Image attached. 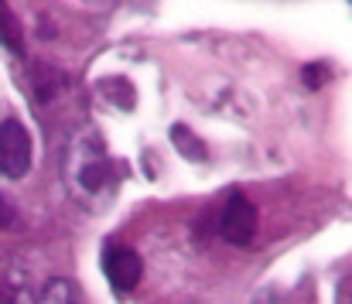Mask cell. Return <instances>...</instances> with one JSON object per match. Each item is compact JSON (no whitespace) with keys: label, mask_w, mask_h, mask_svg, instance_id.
I'll list each match as a JSON object with an SVG mask.
<instances>
[{"label":"cell","mask_w":352,"mask_h":304,"mask_svg":"<svg viewBox=\"0 0 352 304\" xmlns=\"http://www.w3.org/2000/svg\"><path fill=\"white\" fill-rule=\"evenodd\" d=\"M62 178H65L69 195L89 212L107 208L113 202L120 185V171L113 158L107 154V147L93 133H76L69 140L65 161H62Z\"/></svg>","instance_id":"cell-1"},{"label":"cell","mask_w":352,"mask_h":304,"mask_svg":"<svg viewBox=\"0 0 352 304\" xmlns=\"http://www.w3.org/2000/svg\"><path fill=\"white\" fill-rule=\"evenodd\" d=\"M31 168V137L17 120L0 123V178H24Z\"/></svg>","instance_id":"cell-2"},{"label":"cell","mask_w":352,"mask_h":304,"mask_svg":"<svg viewBox=\"0 0 352 304\" xmlns=\"http://www.w3.org/2000/svg\"><path fill=\"white\" fill-rule=\"evenodd\" d=\"M219 232L236 246H250L253 236H256V208L243 195H233L219 215Z\"/></svg>","instance_id":"cell-3"},{"label":"cell","mask_w":352,"mask_h":304,"mask_svg":"<svg viewBox=\"0 0 352 304\" xmlns=\"http://www.w3.org/2000/svg\"><path fill=\"white\" fill-rule=\"evenodd\" d=\"M103 267H107V277H110V284H113L117 294H130V291L140 284V274H144L140 257H137L133 250H123V246H113V250L107 253Z\"/></svg>","instance_id":"cell-4"},{"label":"cell","mask_w":352,"mask_h":304,"mask_svg":"<svg viewBox=\"0 0 352 304\" xmlns=\"http://www.w3.org/2000/svg\"><path fill=\"white\" fill-rule=\"evenodd\" d=\"M34 304H82V294H79V287H76L72 281L55 277V281H48V284L38 291Z\"/></svg>","instance_id":"cell-5"},{"label":"cell","mask_w":352,"mask_h":304,"mask_svg":"<svg viewBox=\"0 0 352 304\" xmlns=\"http://www.w3.org/2000/svg\"><path fill=\"white\" fill-rule=\"evenodd\" d=\"M349 304H352V294H349Z\"/></svg>","instance_id":"cell-6"}]
</instances>
